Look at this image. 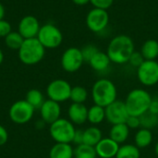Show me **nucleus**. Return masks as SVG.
Masks as SVG:
<instances>
[{"label": "nucleus", "instance_id": "12", "mask_svg": "<svg viewBox=\"0 0 158 158\" xmlns=\"http://www.w3.org/2000/svg\"><path fill=\"white\" fill-rule=\"evenodd\" d=\"M106 119L112 125L126 123L129 118V112L122 101L116 100L106 108Z\"/></svg>", "mask_w": 158, "mask_h": 158}, {"label": "nucleus", "instance_id": "18", "mask_svg": "<svg viewBox=\"0 0 158 158\" xmlns=\"http://www.w3.org/2000/svg\"><path fill=\"white\" fill-rule=\"evenodd\" d=\"M130 136V129L126 123L112 125L109 131V138L114 140L118 144L125 143Z\"/></svg>", "mask_w": 158, "mask_h": 158}, {"label": "nucleus", "instance_id": "2", "mask_svg": "<svg viewBox=\"0 0 158 158\" xmlns=\"http://www.w3.org/2000/svg\"><path fill=\"white\" fill-rule=\"evenodd\" d=\"M118 91L114 82L108 79H99L92 87V98L94 105L106 107L117 100Z\"/></svg>", "mask_w": 158, "mask_h": 158}, {"label": "nucleus", "instance_id": "39", "mask_svg": "<svg viewBox=\"0 0 158 158\" xmlns=\"http://www.w3.org/2000/svg\"><path fill=\"white\" fill-rule=\"evenodd\" d=\"M4 16H5V7L0 3V20L4 19Z\"/></svg>", "mask_w": 158, "mask_h": 158}, {"label": "nucleus", "instance_id": "24", "mask_svg": "<svg viewBox=\"0 0 158 158\" xmlns=\"http://www.w3.org/2000/svg\"><path fill=\"white\" fill-rule=\"evenodd\" d=\"M25 100L34 108L40 109L43 104L44 103L45 99L43 93L38 89H31L26 94Z\"/></svg>", "mask_w": 158, "mask_h": 158}, {"label": "nucleus", "instance_id": "37", "mask_svg": "<svg viewBox=\"0 0 158 158\" xmlns=\"http://www.w3.org/2000/svg\"><path fill=\"white\" fill-rule=\"evenodd\" d=\"M148 111L151 112L152 114H155V115H157L158 116V98L152 99V102L150 104Z\"/></svg>", "mask_w": 158, "mask_h": 158}, {"label": "nucleus", "instance_id": "8", "mask_svg": "<svg viewBox=\"0 0 158 158\" xmlns=\"http://www.w3.org/2000/svg\"><path fill=\"white\" fill-rule=\"evenodd\" d=\"M72 87L70 84L61 79L52 81L46 88V94L50 100H53L57 103H63L70 98Z\"/></svg>", "mask_w": 158, "mask_h": 158}, {"label": "nucleus", "instance_id": "23", "mask_svg": "<svg viewBox=\"0 0 158 158\" xmlns=\"http://www.w3.org/2000/svg\"><path fill=\"white\" fill-rule=\"evenodd\" d=\"M105 119H106L105 107L99 106L97 105H94L93 106L88 108L87 121H89L92 125L101 124Z\"/></svg>", "mask_w": 158, "mask_h": 158}, {"label": "nucleus", "instance_id": "20", "mask_svg": "<svg viewBox=\"0 0 158 158\" xmlns=\"http://www.w3.org/2000/svg\"><path fill=\"white\" fill-rule=\"evenodd\" d=\"M145 60H156L158 57V41L155 39L146 40L140 51Z\"/></svg>", "mask_w": 158, "mask_h": 158}, {"label": "nucleus", "instance_id": "27", "mask_svg": "<svg viewBox=\"0 0 158 158\" xmlns=\"http://www.w3.org/2000/svg\"><path fill=\"white\" fill-rule=\"evenodd\" d=\"M95 148L87 144H80L74 149V158H96Z\"/></svg>", "mask_w": 158, "mask_h": 158}, {"label": "nucleus", "instance_id": "21", "mask_svg": "<svg viewBox=\"0 0 158 158\" xmlns=\"http://www.w3.org/2000/svg\"><path fill=\"white\" fill-rule=\"evenodd\" d=\"M103 139V133L99 128L96 126H92L83 131V143L95 146Z\"/></svg>", "mask_w": 158, "mask_h": 158}, {"label": "nucleus", "instance_id": "17", "mask_svg": "<svg viewBox=\"0 0 158 158\" xmlns=\"http://www.w3.org/2000/svg\"><path fill=\"white\" fill-rule=\"evenodd\" d=\"M110 63L111 61L107 54L102 51H98L89 61V65L91 66V68L97 72L106 71L109 68Z\"/></svg>", "mask_w": 158, "mask_h": 158}, {"label": "nucleus", "instance_id": "40", "mask_svg": "<svg viewBox=\"0 0 158 158\" xmlns=\"http://www.w3.org/2000/svg\"><path fill=\"white\" fill-rule=\"evenodd\" d=\"M3 60H4V54H3V52H2V50L0 49V65L2 64V62H3Z\"/></svg>", "mask_w": 158, "mask_h": 158}, {"label": "nucleus", "instance_id": "6", "mask_svg": "<svg viewBox=\"0 0 158 158\" xmlns=\"http://www.w3.org/2000/svg\"><path fill=\"white\" fill-rule=\"evenodd\" d=\"M36 38L44 48L49 49L58 47L63 41V35L60 30L51 23L41 26Z\"/></svg>", "mask_w": 158, "mask_h": 158}, {"label": "nucleus", "instance_id": "41", "mask_svg": "<svg viewBox=\"0 0 158 158\" xmlns=\"http://www.w3.org/2000/svg\"><path fill=\"white\" fill-rule=\"evenodd\" d=\"M155 153H156V156L158 157V142L156 143V145H155Z\"/></svg>", "mask_w": 158, "mask_h": 158}, {"label": "nucleus", "instance_id": "29", "mask_svg": "<svg viewBox=\"0 0 158 158\" xmlns=\"http://www.w3.org/2000/svg\"><path fill=\"white\" fill-rule=\"evenodd\" d=\"M141 128L152 130L158 125V116L147 111L140 117Z\"/></svg>", "mask_w": 158, "mask_h": 158}, {"label": "nucleus", "instance_id": "30", "mask_svg": "<svg viewBox=\"0 0 158 158\" xmlns=\"http://www.w3.org/2000/svg\"><path fill=\"white\" fill-rule=\"evenodd\" d=\"M81 54H82V57H83V60L84 62H87L89 63V61L92 59V57L99 51L98 48L94 45V44H87L85 45L83 48L81 49Z\"/></svg>", "mask_w": 158, "mask_h": 158}, {"label": "nucleus", "instance_id": "19", "mask_svg": "<svg viewBox=\"0 0 158 158\" xmlns=\"http://www.w3.org/2000/svg\"><path fill=\"white\" fill-rule=\"evenodd\" d=\"M49 158H74V149L69 143H56L49 152Z\"/></svg>", "mask_w": 158, "mask_h": 158}, {"label": "nucleus", "instance_id": "9", "mask_svg": "<svg viewBox=\"0 0 158 158\" xmlns=\"http://www.w3.org/2000/svg\"><path fill=\"white\" fill-rule=\"evenodd\" d=\"M139 81L147 87L155 86L158 83V62L156 60H144L137 69Z\"/></svg>", "mask_w": 158, "mask_h": 158}, {"label": "nucleus", "instance_id": "35", "mask_svg": "<svg viewBox=\"0 0 158 158\" xmlns=\"http://www.w3.org/2000/svg\"><path fill=\"white\" fill-rule=\"evenodd\" d=\"M72 143L74 144H76V145H80V144H82L83 143V131H81V130H76Z\"/></svg>", "mask_w": 158, "mask_h": 158}, {"label": "nucleus", "instance_id": "10", "mask_svg": "<svg viewBox=\"0 0 158 158\" xmlns=\"http://www.w3.org/2000/svg\"><path fill=\"white\" fill-rule=\"evenodd\" d=\"M109 23V15L107 10L94 7L86 16V25L93 32H101Z\"/></svg>", "mask_w": 158, "mask_h": 158}, {"label": "nucleus", "instance_id": "33", "mask_svg": "<svg viewBox=\"0 0 158 158\" xmlns=\"http://www.w3.org/2000/svg\"><path fill=\"white\" fill-rule=\"evenodd\" d=\"M126 125L129 127L130 130H136L141 128V121H140V117H135V116H129Z\"/></svg>", "mask_w": 158, "mask_h": 158}, {"label": "nucleus", "instance_id": "28", "mask_svg": "<svg viewBox=\"0 0 158 158\" xmlns=\"http://www.w3.org/2000/svg\"><path fill=\"white\" fill-rule=\"evenodd\" d=\"M88 98V92L82 86H74L71 89L70 93V100L72 103L77 104H84V102Z\"/></svg>", "mask_w": 158, "mask_h": 158}, {"label": "nucleus", "instance_id": "4", "mask_svg": "<svg viewBox=\"0 0 158 158\" xmlns=\"http://www.w3.org/2000/svg\"><path fill=\"white\" fill-rule=\"evenodd\" d=\"M44 54L45 48L42 45L37 38L25 39L18 50L19 60L28 66L39 63L44 58Z\"/></svg>", "mask_w": 158, "mask_h": 158}, {"label": "nucleus", "instance_id": "32", "mask_svg": "<svg viewBox=\"0 0 158 158\" xmlns=\"http://www.w3.org/2000/svg\"><path fill=\"white\" fill-rule=\"evenodd\" d=\"M90 3L94 6V7L107 10L112 6L114 0H90Z\"/></svg>", "mask_w": 158, "mask_h": 158}, {"label": "nucleus", "instance_id": "5", "mask_svg": "<svg viewBox=\"0 0 158 158\" xmlns=\"http://www.w3.org/2000/svg\"><path fill=\"white\" fill-rule=\"evenodd\" d=\"M50 135L52 139L58 143H70L76 131L74 124L66 118H58L50 125Z\"/></svg>", "mask_w": 158, "mask_h": 158}, {"label": "nucleus", "instance_id": "26", "mask_svg": "<svg viewBox=\"0 0 158 158\" xmlns=\"http://www.w3.org/2000/svg\"><path fill=\"white\" fill-rule=\"evenodd\" d=\"M24 38L19 31H11L5 37V43L6 46L13 50H19L24 42Z\"/></svg>", "mask_w": 158, "mask_h": 158}, {"label": "nucleus", "instance_id": "1", "mask_svg": "<svg viewBox=\"0 0 158 158\" xmlns=\"http://www.w3.org/2000/svg\"><path fill=\"white\" fill-rule=\"evenodd\" d=\"M134 51L132 39L126 34H119L111 39L106 49V54L111 63L122 65L129 62Z\"/></svg>", "mask_w": 158, "mask_h": 158}, {"label": "nucleus", "instance_id": "31", "mask_svg": "<svg viewBox=\"0 0 158 158\" xmlns=\"http://www.w3.org/2000/svg\"><path fill=\"white\" fill-rule=\"evenodd\" d=\"M145 59L143 58V55L141 52H138V51H134L132 53V55L131 56L130 59H129V63L131 64V66H132L133 68H136L138 69L144 61Z\"/></svg>", "mask_w": 158, "mask_h": 158}, {"label": "nucleus", "instance_id": "36", "mask_svg": "<svg viewBox=\"0 0 158 158\" xmlns=\"http://www.w3.org/2000/svg\"><path fill=\"white\" fill-rule=\"evenodd\" d=\"M8 140V133L6 128L0 125V146L5 145Z\"/></svg>", "mask_w": 158, "mask_h": 158}, {"label": "nucleus", "instance_id": "11", "mask_svg": "<svg viewBox=\"0 0 158 158\" xmlns=\"http://www.w3.org/2000/svg\"><path fill=\"white\" fill-rule=\"evenodd\" d=\"M84 63L81 49L77 47L68 48L61 56L62 69L69 73L78 71Z\"/></svg>", "mask_w": 158, "mask_h": 158}, {"label": "nucleus", "instance_id": "38", "mask_svg": "<svg viewBox=\"0 0 158 158\" xmlns=\"http://www.w3.org/2000/svg\"><path fill=\"white\" fill-rule=\"evenodd\" d=\"M72 2L78 6H84L86 4L90 3V0H72Z\"/></svg>", "mask_w": 158, "mask_h": 158}, {"label": "nucleus", "instance_id": "3", "mask_svg": "<svg viewBox=\"0 0 158 158\" xmlns=\"http://www.w3.org/2000/svg\"><path fill=\"white\" fill-rule=\"evenodd\" d=\"M152 99L151 94L146 90L137 88L128 94L124 103L130 116L141 117L149 110Z\"/></svg>", "mask_w": 158, "mask_h": 158}, {"label": "nucleus", "instance_id": "7", "mask_svg": "<svg viewBox=\"0 0 158 158\" xmlns=\"http://www.w3.org/2000/svg\"><path fill=\"white\" fill-rule=\"evenodd\" d=\"M34 111L35 109L26 100H19L12 104L8 115L12 122L22 125L28 123L32 118Z\"/></svg>", "mask_w": 158, "mask_h": 158}, {"label": "nucleus", "instance_id": "13", "mask_svg": "<svg viewBox=\"0 0 158 158\" xmlns=\"http://www.w3.org/2000/svg\"><path fill=\"white\" fill-rule=\"evenodd\" d=\"M39 110H40L42 120L46 124L51 125L58 118H60V115H61L60 105L59 103L55 102L53 100L50 99L45 100Z\"/></svg>", "mask_w": 158, "mask_h": 158}, {"label": "nucleus", "instance_id": "25", "mask_svg": "<svg viewBox=\"0 0 158 158\" xmlns=\"http://www.w3.org/2000/svg\"><path fill=\"white\" fill-rule=\"evenodd\" d=\"M140 149L135 144H123L119 146L115 158H140Z\"/></svg>", "mask_w": 158, "mask_h": 158}, {"label": "nucleus", "instance_id": "34", "mask_svg": "<svg viewBox=\"0 0 158 158\" xmlns=\"http://www.w3.org/2000/svg\"><path fill=\"white\" fill-rule=\"evenodd\" d=\"M11 31V25L8 21L2 19L0 20V37H6L8 33H10Z\"/></svg>", "mask_w": 158, "mask_h": 158}, {"label": "nucleus", "instance_id": "14", "mask_svg": "<svg viewBox=\"0 0 158 158\" xmlns=\"http://www.w3.org/2000/svg\"><path fill=\"white\" fill-rule=\"evenodd\" d=\"M40 24L38 19L33 16H25L22 18L18 26V31L24 39L36 38L40 30Z\"/></svg>", "mask_w": 158, "mask_h": 158}, {"label": "nucleus", "instance_id": "22", "mask_svg": "<svg viewBox=\"0 0 158 158\" xmlns=\"http://www.w3.org/2000/svg\"><path fill=\"white\" fill-rule=\"evenodd\" d=\"M134 142H135V145L139 149L148 147L153 142V133L151 130H147L143 128L139 129L134 135Z\"/></svg>", "mask_w": 158, "mask_h": 158}, {"label": "nucleus", "instance_id": "15", "mask_svg": "<svg viewBox=\"0 0 158 158\" xmlns=\"http://www.w3.org/2000/svg\"><path fill=\"white\" fill-rule=\"evenodd\" d=\"M95 152L100 158L116 157L119 149V144L111 138H103L95 146Z\"/></svg>", "mask_w": 158, "mask_h": 158}, {"label": "nucleus", "instance_id": "16", "mask_svg": "<svg viewBox=\"0 0 158 158\" xmlns=\"http://www.w3.org/2000/svg\"><path fill=\"white\" fill-rule=\"evenodd\" d=\"M69 120L75 125H82L87 121L88 108L84 104L72 103L68 109Z\"/></svg>", "mask_w": 158, "mask_h": 158}]
</instances>
